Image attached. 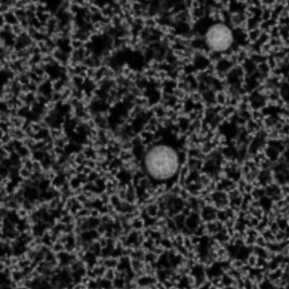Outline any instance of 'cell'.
Instances as JSON below:
<instances>
[{"mask_svg":"<svg viewBox=\"0 0 289 289\" xmlns=\"http://www.w3.org/2000/svg\"><path fill=\"white\" fill-rule=\"evenodd\" d=\"M204 41L209 50L215 53H227L233 48L234 31L227 23L215 22L208 27L204 34Z\"/></svg>","mask_w":289,"mask_h":289,"instance_id":"obj_2","label":"cell"},{"mask_svg":"<svg viewBox=\"0 0 289 289\" xmlns=\"http://www.w3.org/2000/svg\"><path fill=\"white\" fill-rule=\"evenodd\" d=\"M144 168L151 180L163 182L171 181L176 178L180 171V154L171 145H155L144 158Z\"/></svg>","mask_w":289,"mask_h":289,"instance_id":"obj_1","label":"cell"}]
</instances>
